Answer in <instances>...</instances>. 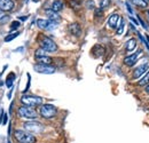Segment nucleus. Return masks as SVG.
Returning <instances> with one entry per match:
<instances>
[{
  "mask_svg": "<svg viewBox=\"0 0 149 143\" xmlns=\"http://www.w3.org/2000/svg\"><path fill=\"white\" fill-rule=\"evenodd\" d=\"M14 136L19 143H36L35 135L23 129H16L14 132Z\"/></svg>",
  "mask_w": 149,
  "mask_h": 143,
  "instance_id": "f257e3e1",
  "label": "nucleus"
},
{
  "mask_svg": "<svg viewBox=\"0 0 149 143\" xmlns=\"http://www.w3.org/2000/svg\"><path fill=\"white\" fill-rule=\"evenodd\" d=\"M39 44H40V47L45 51V52H49V53H54L57 51V45H56L55 42L51 39V38H48V37H45L42 36L40 38V41H39Z\"/></svg>",
  "mask_w": 149,
  "mask_h": 143,
  "instance_id": "f03ea898",
  "label": "nucleus"
},
{
  "mask_svg": "<svg viewBox=\"0 0 149 143\" xmlns=\"http://www.w3.org/2000/svg\"><path fill=\"white\" fill-rule=\"evenodd\" d=\"M17 115H19L21 118H26V119H36L38 117L37 111L35 109L30 107H26V106H22V107L19 108L17 110Z\"/></svg>",
  "mask_w": 149,
  "mask_h": 143,
  "instance_id": "7ed1b4c3",
  "label": "nucleus"
},
{
  "mask_svg": "<svg viewBox=\"0 0 149 143\" xmlns=\"http://www.w3.org/2000/svg\"><path fill=\"white\" fill-rule=\"evenodd\" d=\"M40 116L45 119H51L54 118L57 113V109L54 107L53 104H44L42 107L40 108Z\"/></svg>",
  "mask_w": 149,
  "mask_h": 143,
  "instance_id": "20e7f679",
  "label": "nucleus"
},
{
  "mask_svg": "<svg viewBox=\"0 0 149 143\" xmlns=\"http://www.w3.org/2000/svg\"><path fill=\"white\" fill-rule=\"evenodd\" d=\"M21 102L23 106L26 107H37L42 103V99L39 96H32V95H23L21 97Z\"/></svg>",
  "mask_w": 149,
  "mask_h": 143,
  "instance_id": "39448f33",
  "label": "nucleus"
},
{
  "mask_svg": "<svg viewBox=\"0 0 149 143\" xmlns=\"http://www.w3.org/2000/svg\"><path fill=\"white\" fill-rule=\"evenodd\" d=\"M23 127H24V129L26 131V132H29V133H40L42 129H44V126L42 124H40V123H38L36 120H30V121H26V123H24L23 124Z\"/></svg>",
  "mask_w": 149,
  "mask_h": 143,
  "instance_id": "423d86ee",
  "label": "nucleus"
},
{
  "mask_svg": "<svg viewBox=\"0 0 149 143\" xmlns=\"http://www.w3.org/2000/svg\"><path fill=\"white\" fill-rule=\"evenodd\" d=\"M33 69L38 73H42V74H52L55 72V68L52 65H45V64H35Z\"/></svg>",
  "mask_w": 149,
  "mask_h": 143,
  "instance_id": "0eeeda50",
  "label": "nucleus"
},
{
  "mask_svg": "<svg viewBox=\"0 0 149 143\" xmlns=\"http://www.w3.org/2000/svg\"><path fill=\"white\" fill-rule=\"evenodd\" d=\"M149 70V64L148 63H145V64H141L139 65L134 71H133V78L134 79H139L142 74H145L146 72Z\"/></svg>",
  "mask_w": 149,
  "mask_h": 143,
  "instance_id": "6e6552de",
  "label": "nucleus"
},
{
  "mask_svg": "<svg viewBox=\"0 0 149 143\" xmlns=\"http://www.w3.org/2000/svg\"><path fill=\"white\" fill-rule=\"evenodd\" d=\"M140 55H141V51H138L136 53L126 56V57L124 58V63H125L127 67H133V65L136 63V61H138V58H139Z\"/></svg>",
  "mask_w": 149,
  "mask_h": 143,
  "instance_id": "1a4fd4ad",
  "label": "nucleus"
},
{
  "mask_svg": "<svg viewBox=\"0 0 149 143\" xmlns=\"http://www.w3.org/2000/svg\"><path fill=\"white\" fill-rule=\"evenodd\" d=\"M15 7V2L13 0H0V10L10 12Z\"/></svg>",
  "mask_w": 149,
  "mask_h": 143,
  "instance_id": "9d476101",
  "label": "nucleus"
},
{
  "mask_svg": "<svg viewBox=\"0 0 149 143\" xmlns=\"http://www.w3.org/2000/svg\"><path fill=\"white\" fill-rule=\"evenodd\" d=\"M46 15H47V17H48V21H51V22L58 23V22L61 21V16H60L56 12L52 10V9H46Z\"/></svg>",
  "mask_w": 149,
  "mask_h": 143,
  "instance_id": "9b49d317",
  "label": "nucleus"
},
{
  "mask_svg": "<svg viewBox=\"0 0 149 143\" xmlns=\"http://www.w3.org/2000/svg\"><path fill=\"white\" fill-rule=\"evenodd\" d=\"M68 29H69V32L71 35H74V36L78 37L80 36V33H81V28H80V25L78 23H71Z\"/></svg>",
  "mask_w": 149,
  "mask_h": 143,
  "instance_id": "f8f14e48",
  "label": "nucleus"
},
{
  "mask_svg": "<svg viewBox=\"0 0 149 143\" xmlns=\"http://www.w3.org/2000/svg\"><path fill=\"white\" fill-rule=\"evenodd\" d=\"M119 18L120 16L118 15V14H112L111 16L109 17L108 19V26L109 28H117V25H118V22H119Z\"/></svg>",
  "mask_w": 149,
  "mask_h": 143,
  "instance_id": "ddd939ff",
  "label": "nucleus"
},
{
  "mask_svg": "<svg viewBox=\"0 0 149 143\" xmlns=\"http://www.w3.org/2000/svg\"><path fill=\"white\" fill-rule=\"evenodd\" d=\"M63 7H64V3H63V1L62 0H53L52 1V5H51V9L52 10H54V12H60V10H62L63 9Z\"/></svg>",
  "mask_w": 149,
  "mask_h": 143,
  "instance_id": "4468645a",
  "label": "nucleus"
},
{
  "mask_svg": "<svg viewBox=\"0 0 149 143\" xmlns=\"http://www.w3.org/2000/svg\"><path fill=\"white\" fill-rule=\"evenodd\" d=\"M36 61L38 64H45V65H51V63L53 62V60L49 56H40V57H36Z\"/></svg>",
  "mask_w": 149,
  "mask_h": 143,
  "instance_id": "2eb2a0df",
  "label": "nucleus"
},
{
  "mask_svg": "<svg viewBox=\"0 0 149 143\" xmlns=\"http://www.w3.org/2000/svg\"><path fill=\"white\" fill-rule=\"evenodd\" d=\"M49 23H51V21H48V19H44V18H39V19L37 21L38 28H40V29H42V30H47L48 26H49Z\"/></svg>",
  "mask_w": 149,
  "mask_h": 143,
  "instance_id": "dca6fc26",
  "label": "nucleus"
},
{
  "mask_svg": "<svg viewBox=\"0 0 149 143\" xmlns=\"http://www.w3.org/2000/svg\"><path fill=\"white\" fill-rule=\"evenodd\" d=\"M92 52H93L95 57H100V56H102V55H103L104 49H103V47H102V46H100V45H95V46L93 47V49H92Z\"/></svg>",
  "mask_w": 149,
  "mask_h": 143,
  "instance_id": "f3484780",
  "label": "nucleus"
},
{
  "mask_svg": "<svg viewBox=\"0 0 149 143\" xmlns=\"http://www.w3.org/2000/svg\"><path fill=\"white\" fill-rule=\"evenodd\" d=\"M135 47H136V40H135L134 38L129 39L127 42H126V51H127V52H132Z\"/></svg>",
  "mask_w": 149,
  "mask_h": 143,
  "instance_id": "a211bd4d",
  "label": "nucleus"
},
{
  "mask_svg": "<svg viewBox=\"0 0 149 143\" xmlns=\"http://www.w3.org/2000/svg\"><path fill=\"white\" fill-rule=\"evenodd\" d=\"M14 80H15V73L12 72V73H9V76L6 79V86L8 88H12L13 87V84H14Z\"/></svg>",
  "mask_w": 149,
  "mask_h": 143,
  "instance_id": "6ab92c4d",
  "label": "nucleus"
},
{
  "mask_svg": "<svg viewBox=\"0 0 149 143\" xmlns=\"http://www.w3.org/2000/svg\"><path fill=\"white\" fill-rule=\"evenodd\" d=\"M124 28H125V23H124V19L120 17L119 18V22H118V25H117V35L120 36L124 31Z\"/></svg>",
  "mask_w": 149,
  "mask_h": 143,
  "instance_id": "aec40b11",
  "label": "nucleus"
},
{
  "mask_svg": "<svg viewBox=\"0 0 149 143\" xmlns=\"http://www.w3.org/2000/svg\"><path fill=\"white\" fill-rule=\"evenodd\" d=\"M147 84H149V70L145 73V77L141 80H139V83H138L139 86H146Z\"/></svg>",
  "mask_w": 149,
  "mask_h": 143,
  "instance_id": "412c9836",
  "label": "nucleus"
},
{
  "mask_svg": "<svg viewBox=\"0 0 149 143\" xmlns=\"http://www.w3.org/2000/svg\"><path fill=\"white\" fill-rule=\"evenodd\" d=\"M135 6H138V7H140V8H146L148 5H147V2L145 1V0H131Z\"/></svg>",
  "mask_w": 149,
  "mask_h": 143,
  "instance_id": "4be33fe9",
  "label": "nucleus"
},
{
  "mask_svg": "<svg viewBox=\"0 0 149 143\" xmlns=\"http://www.w3.org/2000/svg\"><path fill=\"white\" fill-rule=\"evenodd\" d=\"M19 31H15L14 33H10V35H8L7 37H5V41H6V42H9V41L14 40L16 37H19Z\"/></svg>",
  "mask_w": 149,
  "mask_h": 143,
  "instance_id": "5701e85b",
  "label": "nucleus"
},
{
  "mask_svg": "<svg viewBox=\"0 0 149 143\" xmlns=\"http://www.w3.org/2000/svg\"><path fill=\"white\" fill-rule=\"evenodd\" d=\"M109 3H110V0H101V2H100V9H104V8H107L108 6H109Z\"/></svg>",
  "mask_w": 149,
  "mask_h": 143,
  "instance_id": "b1692460",
  "label": "nucleus"
},
{
  "mask_svg": "<svg viewBox=\"0 0 149 143\" xmlns=\"http://www.w3.org/2000/svg\"><path fill=\"white\" fill-rule=\"evenodd\" d=\"M35 55H36V57H40V56H46V52H45L42 48H39V49H37V51H36Z\"/></svg>",
  "mask_w": 149,
  "mask_h": 143,
  "instance_id": "393cba45",
  "label": "nucleus"
},
{
  "mask_svg": "<svg viewBox=\"0 0 149 143\" xmlns=\"http://www.w3.org/2000/svg\"><path fill=\"white\" fill-rule=\"evenodd\" d=\"M94 5H95V3H94L93 0H87V1H86V7H87L88 9H93Z\"/></svg>",
  "mask_w": 149,
  "mask_h": 143,
  "instance_id": "a878e982",
  "label": "nucleus"
},
{
  "mask_svg": "<svg viewBox=\"0 0 149 143\" xmlns=\"http://www.w3.org/2000/svg\"><path fill=\"white\" fill-rule=\"evenodd\" d=\"M19 26V23L15 21V22H13V23H12V25H10V30H16Z\"/></svg>",
  "mask_w": 149,
  "mask_h": 143,
  "instance_id": "bb28decb",
  "label": "nucleus"
},
{
  "mask_svg": "<svg viewBox=\"0 0 149 143\" xmlns=\"http://www.w3.org/2000/svg\"><path fill=\"white\" fill-rule=\"evenodd\" d=\"M138 36H139V38L141 39V41H142V42H143V44L146 45V47H147V48L149 49V44L147 42V40H145V38H143V37L141 36V33H138Z\"/></svg>",
  "mask_w": 149,
  "mask_h": 143,
  "instance_id": "cd10ccee",
  "label": "nucleus"
},
{
  "mask_svg": "<svg viewBox=\"0 0 149 143\" xmlns=\"http://www.w3.org/2000/svg\"><path fill=\"white\" fill-rule=\"evenodd\" d=\"M8 21H9V16H8V15H6V16H3V17L0 18V23H1V24H3V23H7Z\"/></svg>",
  "mask_w": 149,
  "mask_h": 143,
  "instance_id": "c85d7f7f",
  "label": "nucleus"
},
{
  "mask_svg": "<svg viewBox=\"0 0 149 143\" xmlns=\"http://www.w3.org/2000/svg\"><path fill=\"white\" fill-rule=\"evenodd\" d=\"M7 121H8V116H7V113H5V112H3V115H2V124H3V125H6V124H7Z\"/></svg>",
  "mask_w": 149,
  "mask_h": 143,
  "instance_id": "c756f323",
  "label": "nucleus"
},
{
  "mask_svg": "<svg viewBox=\"0 0 149 143\" xmlns=\"http://www.w3.org/2000/svg\"><path fill=\"white\" fill-rule=\"evenodd\" d=\"M139 21H140V23H141V25L143 26V29H146V30H147V29H148V26H147V24H145V22H143V21L141 19V17H139Z\"/></svg>",
  "mask_w": 149,
  "mask_h": 143,
  "instance_id": "7c9ffc66",
  "label": "nucleus"
},
{
  "mask_svg": "<svg viewBox=\"0 0 149 143\" xmlns=\"http://www.w3.org/2000/svg\"><path fill=\"white\" fill-rule=\"evenodd\" d=\"M95 15L96 16H102V9H96L95 10Z\"/></svg>",
  "mask_w": 149,
  "mask_h": 143,
  "instance_id": "2f4dec72",
  "label": "nucleus"
},
{
  "mask_svg": "<svg viewBox=\"0 0 149 143\" xmlns=\"http://www.w3.org/2000/svg\"><path fill=\"white\" fill-rule=\"evenodd\" d=\"M126 8H127V10H129V13H130V14H133V10H132L131 5L129 3V2H126Z\"/></svg>",
  "mask_w": 149,
  "mask_h": 143,
  "instance_id": "473e14b6",
  "label": "nucleus"
},
{
  "mask_svg": "<svg viewBox=\"0 0 149 143\" xmlns=\"http://www.w3.org/2000/svg\"><path fill=\"white\" fill-rule=\"evenodd\" d=\"M131 21H132V22H133V23H134V24H136V25H138V21H136V19H135V18L134 17H132V16H131Z\"/></svg>",
  "mask_w": 149,
  "mask_h": 143,
  "instance_id": "72a5a7b5",
  "label": "nucleus"
},
{
  "mask_svg": "<svg viewBox=\"0 0 149 143\" xmlns=\"http://www.w3.org/2000/svg\"><path fill=\"white\" fill-rule=\"evenodd\" d=\"M13 106H14V102H12V104H10V107H9V112L12 113V111H13Z\"/></svg>",
  "mask_w": 149,
  "mask_h": 143,
  "instance_id": "f704fd0d",
  "label": "nucleus"
},
{
  "mask_svg": "<svg viewBox=\"0 0 149 143\" xmlns=\"http://www.w3.org/2000/svg\"><path fill=\"white\" fill-rule=\"evenodd\" d=\"M28 17H29V16H21L19 19H21V21H25V19H28Z\"/></svg>",
  "mask_w": 149,
  "mask_h": 143,
  "instance_id": "c9c22d12",
  "label": "nucleus"
},
{
  "mask_svg": "<svg viewBox=\"0 0 149 143\" xmlns=\"http://www.w3.org/2000/svg\"><path fill=\"white\" fill-rule=\"evenodd\" d=\"M145 90H146V92H147V93H149V84H147V85H146V88H145Z\"/></svg>",
  "mask_w": 149,
  "mask_h": 143,
  "instance_id": "e433bc0d",
  "label": "nucleus"
},
{
  "mask_svg": "<svg viewBox=\"0 0 149 143\" xmlns=\"http://www.w3.org/2000/svg\"><path fill=\"white\" fill-rule=\"evenodd\" d=\"M3 16H5V14H3V12H2V10H0V18H1V17H3Z\"/></svg>",
  "mask_w": 149,
  "mask_h": 143,
  "instance_id": "4c0bfd02",
  "label": "nucleus"
},
{
  "mask_svg": "<svg viewBox=\"0 0 149 143\" xmlns=\"http://www.w3.org/2000/svg\"><path fill=\"white\" fill-rule=\"evenodd\" d=\"M147 40H148L147 42H148V44H149V36H147Z\"/></svg>",
  "mask_w": 149,
  "mask_h": 143,
  "instance_id": "58836bf2",
  "label": "nucleus"
},
{
  "mask_svg": "<svg viewBox=\"0 0 149 143\" xmlns=\"http://www.w3.org/2000/svg\"><path fill=\"white\" fill-rule=\"evenodd\" d=\"M32 1H33V2H38V1H39V0H32Z\"/></svg>",
  "mask_w": 149,
  "mask_h": 143,
  "instance_id": "ea45409f",
  "label": "nucleus"
},
{
  "mask_svg": "<svg viewBox=\"0 0 149 143\" xmlns=\"http://www.w3.org/2000/svg\"><path fill=\"white\" fill-rule=\"evenodd\" d=\"M147 14H148V16H149V9L147 10Z\"/></svg>",
  "mask_w": 149,
  "mask_h": 143,
  "instance_id": "a19ab883",
  "label": "nucleus"
},
{
  "mask_svg": "<svg viewBox=\"0 0 149 143\" xmlns=\"http://www.w3.org/2000/svg\"><path fill=\"white\" fill-rule=\"evenodd\" d=\"M145 1H146V2H147V1H148V2H149V0H145Z\"/></svg>",
  "mask_w": 149,
  "mask_h": 143,
  "instance_id": "79ce46f5",
  "label": "nucleus"
}]
</instances>
